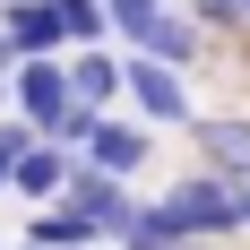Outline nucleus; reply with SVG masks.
Instances as JSON below:
<instances>
[{"label":"nucleus","mask_w":250,"mask_h":250,"mask_svg":"<svg viewBox=\"0 0 250 250\" xmlns=\"http://www.w3.org/2000/svg\"><path fill=\"white\" fill-rule=\"evenodd\" d=\"M69 173H78V155H69V147H52V138H35L9 190H18V199L35 207V216H43V207H61V199H69Z\"/></svg>","instance_id":"nucleus-8"},{"label":"nucleus","mask_w":250,"mask_h":250,"mask_svg":"<svg viewBox=\"0 0 250 250\" xmlns=\"http://www.w3.org/2000/svg\"><path fill=\"white\" fill-rule=\"evenodd\" d=\"M18 242H26V250H95L104 233L86 225L78 207H43V216H26V225H18Z\"/></svg>","instance_id":"nucleus-10"},{"label":"nucleus","mask_w":250,"mask_h":250,"mask_svg":"<svg viewBox=\"0 0 250 250\" xmlns=\"http://www.w3.org/2000/svg\"><path fill=\"white\" fill-rule=\"evenodd\" d=\"M9 250H26V242H9Z\"/></svg>","instance_id":"nucleus-17"},{"label":"nucleus","mask_w":250,"mask_h":250,"mask_svg":"<svg viewBox=\"0 0 250 250\" xmlns=\"http://www.w3.org/2000/svg\"><path fill=\"white\" fill-rule=\"evenodd\" d=\"M0 35L18 43V61H69V26L52 0H9L0 9Z\"/></svg>","instance_id":"nucleus-7"},{"label":"nucleus","mask_w":250,"mask_h":250,"mask_svg":"<svg viewBox=\"0 0 250 250\" xmlns=\"http://www.w3.org/2000/svg\"><path fill=\"white\" fill-rule=\"evenodd\" d=\"M61 26H69V52H104L112 43V18H104V0H52Z\"/></svg>","instance_id":"nucleus-12"},{"label":"nucleus","mask_w":250,"mask_h":250,"mask_svg":"<svg viewBox=\"0 0 250 250\" xmlns=\"http://www.w3.org/2000/svg\"><path fill=\"white\" fill-rule=\"evenodd\" d=\"M9 104H18V121L35 129V138H69V121H78V95H69V61H26L18 69V86H9Z\"/></svg>","instance_id":"nucleus-3"},{"label":"nucleus","mask_w":250,"mask_h":250,"mask_svg":"<svg viewBox=\"0 0 250 250\" xmlns=\"http://www.w3.org/2000/svg\"><path fill=\"white\" fill-rule=\"evenodd\" d=\"M164 9H173V0H104V18H112V43H121V52H138L155 26H164Z\"/></svg>","instance_id":"nucleus-11"},{"label":"nucleus","mask_w":250,"mask_h":250,"mask_svg":"<svg viewBox=\"0 0 250 250\" xmlns=\"http://www.w3.org/2000/svg\"><path fill=\"white\" fill-rule=\"evenodd\" d=\"M26 147H35V129H26V121H0V190L18 181V164H26Z\"/></svg>","instance_id":"nucleus-14"},{"label":"nucleus","mask_w":250,"mask_h":250,"mask_svg":"<svg viewBox=\"0 0 250 250\" xmlns=\"http://www.w3.org/2000/svg\"><path fill=\"white\" fill-rule=\"evenodd\" d=\"M0 9H9V0H0Z\"/></svg>","instance_id":"nucleus-18"},{"label":"nucleus","mask_w":250,"mask_h":250,"mask_svg":"<svg viewBox=\"0 0 250 250\" xmlns=\"http://www.w3.org/2000/svg\"><path fill=\"white\" fill-rule=\"evenodd\" d=\"M242 18H250V9H242ZM242 43H250V35H242Z\"/></svg>","instance_id":"nucleus-16"},{"label":"nucleus","mask_w":250,"mask_h":250,"mask_svg":"<svg viewBox=\"0 0 250 250\" xmlns=\"http://www.w3.org/2000/svg\"><path fill=\"white\" fill-rule=\"evenodd\" d=\"M121 250H190V233L173 225V207H164V199H147V216H138V233H129Z\"/></svg>","instance_id":"nucleus-13"},{"label":"nucleus","mask_w":250,"mask_h":250,"mask_svg":"<svg viewBox=\"0 0 250 250\" xmlns=\"http://www.w3.org/2000/svg\"><path fill=\"white\" fill-rule=\"evenodd\" d=\"M190 147H199V173L250 190V112H207V121L190 129Z\"/></svg>","instance_id":"nucleus-5"},{"label":"nucleus","mask_w":250,"mask_h":250,"mask_svg":"<svg viewBox=\"0 0 250 250\" xmlns=\"http://www.w3.org/2000/svg\"><path fill=\"white\" fill-rule=\"evenodd\" d=\"M199 52H207V26L190 18V9H164V26H155L147 43H138V61H164V69H199Z\"/></svg>","instance_id":"nucleus-9"},{"label":"nucleus","mask_w":250,"mask_h":250,"mask_svg":"<svg viewBox=\"0 0 250 250\" xmlns=\"http://www.w3.org/2000/svg\"><path fill=\"white\" fill-rule=\"evenodd\" d=\"M164 207H173V225L190 233V242H225V250H233V233H250V199L233 190V181L199 173V164L164 190Z\"/></svg>","instance_id":"nucleus-1"},{"label":"nucleus","mask_w":250,"mask_h":250,"mask_svg":"<svg viewBox=\"0 0 250 250\" xmlns=\"http://www.w3.org/2000/svg\"><path fill=\"white\" fill-rule=\"evenodd\" d=\"M242 199H250V190H242Z\"/></svg>","instance_id":"nucleus-20"},{"label":"nucleus","mask_w":250,"mask_h":250,"mask_svg":"<svg viewBox=\"0 0 250 250\" xmlns=\"http://www.w3.org/2000/svg\"><path fill=\"white\" fill-rule=\"evenodd\" d=\"M190 250H225V242H190Z\"/></svg>","instance_id":"nucleus-15"},{"label":"nucleus","mask_w":250,"mask_h":250,"mask_svg":"<svg viewBox=\"0 0 250 250\" xmlns=\"http://www.w3.org/2000/svg\"><path fill=\"white\" fill-rule=\"evenodd\" d=\"M129 121L138 129H199L207 112L199 104H190V78L181 69H164V61H138V52H129Z\"/></svg>","instance_id":"nucleus-2"},{"label":"nucleus","mask_w":250,"mask_h":250,"mask_svg":"<svg viewBox=\"0 0 250 250\" xmlns=\"http://www.w3.org/2000/svg\"><path fill=\"white\" fill-rule=\"evenodd\" d=\"M78 164H95L104 181H129V190H138V173L155 164V129H138L129 112H112V121H95V138H86Z\"/></svg>","instance_id":"nucleus-4"},{"label":"nucleus","mask_w":250,"mask_h":250,"mask_svg":"<svg viewBox=\"0 0 250 250\" xmlns=\"http://www.w3.org/2000/svg\"><path fill=\"white\" fill-rule=\"evenodd\" d=\"M69 95H78V112H95V121H112L121 112V95H129V52H69Z\"/></svg>","instance_id":"nucleus-6"},{"label":"nucleus","mask_w":250,"mask_h":250,"mask_svg":"<svg viewBox=\"0 0 250 250\" xmlns=\"http://www.w3.org/2000/svg\"><path fill=\"white\" fill-rule=\"evenodd\" d=\"M0 250H9V242H0Z\"/></svg>","instance_id":"nucleus-19"}]
</instances>
